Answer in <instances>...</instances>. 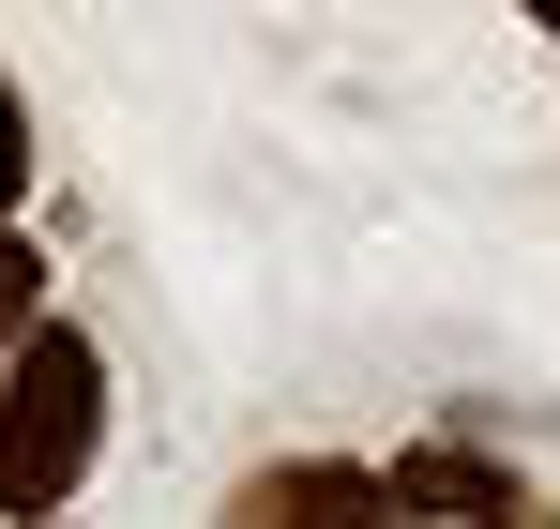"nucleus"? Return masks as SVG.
Instances as JSON below:
<instances>
[{
	"mask_svg": "<svg viewBox=\"0 0 560 529\" xmlns=\"http://www.w3.org/2000/svg\"><path fill=\"white\" fill-rule=\"evenodd\" d=\"M92 439H106V349L77 318H31V349L0 378V515H61L92 484Z\"/></svg>",
	"mask_w": 560,
	"mask_h": 529,
	"instance_id": "f257e3e1",
	"label": "nucleus"
},
{
	"mask_svg": "<svg viewBox=\"0 0 560 529\" xmlns=\"http://www.w3.org/2000/svg\"><path fill=\"white\" fill-rule=\"evenodd\" d=\"M228 529H394V499H378V469H349V454H288V469H258L228 499Z\"/></svg>",
	"mask_w": 560,
	"mask_h": 529,
	"instance_id": "f03ea898",
	"label": "nucleus"
},
{
	"mask_svg": "<svg viewBox=\"0 0 560 529\" xmlns=\"http://www.w3.org/2000/svg\"><path fill=\"white\" fill-rule=\"evenodd\" d=\"M378 499H394V515H469V529H485V515H530L515 469H500V454H455V439H440V454H394Z\"/></svg>",
	"mask_w": 560,
	"mask_h": 529,
	"instance_id": "7ed1b4c3",
	"label": "nucleus"
},
{
	"mask_svg": "<svg viewBox=\"0 0 560 529\" xmlns=\"http://www.w3.org/2000/svg\"><path fill=\"white\" fill-rule=\"evenodd\" d=\"M31 318H46V258L0 227V349H31Z\"/></svg>",
	"mask_w": 560,
	"mask_h": 529,
	"instance_id": "20e7f679",
	"label": "nucleus"
},
{
	"mask_svg": "<svg viewBox=\"0 0 560 529\" xmlns=\"http://www.w3.org/2000/svg\"><path fill=\"white\" fill-rule=\"evenodd\" d=\"M31 197V106H15V77H0V212Z\"/></svg>",
	"mask_w": 560,
	"mask_h": 529,
	"instance_id": "39448f33",
	"label": "nucleus"
}]
</instances>
